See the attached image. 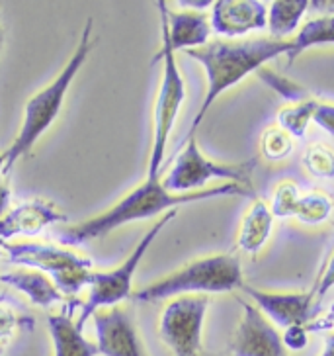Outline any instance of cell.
<instances>
[{"mask_svg":"<svg viewBox=\"0 0 334 356\" xmlns=\"http://www.w3.org/2000/svg\"><path fill=\"white\" fill-rule=\"evenodd\" d=\"M244 196L252 194L251 188L240 186L235 182H225L219 186L201 190V192H190V194H172L162 186V178L147 177L137 188L114 204L110 210L98 213L90 220L81 221L76 225L59 229L57 241L69 247H78L84 243L100 239L108 233H112L122 225H127L131 221H141L155 218V216H165L167 211L178 210V206L184 204H196L203 200L221 198V196Z\"/></svg>","mask_w":334,"mask_h":356,"instance_id":"6da1fadb","label":"cell"},{"mask_svg":"<svg viewBox=\"0 0 334 356\" xmlns=\"http://www.w3.org/2000/svg\"><path fill=\"white\" fill-rule=\"evenodd\" d=\"M292 40H276V38H251V40H213L208 45L186 51L190 59L198 61L206 69L208 76V92L199 106L194 124L190 127L186 141L196 137V129L206 120L209 108L227 92L231 86L244 81L251 73L260 71L272 59L280 55H290Z\"/></svg>","mask_w":334,"mask_h":356,"instance_id":"7a4b0ae2","label":"cell"},{"mask_svg":"<svg viewBox=\"0 0 334 356\" xmlns=\"http://www.w3.org/2000/svg\"><path fill=\"white\" fill-rule=\"evenodd\" d=\"M94 47L92 40V20L86 22L83 33L78 38L76 49L71 55V59L67 61L63 71L55 76V81L49 83L45 88H42L37 95H33L24 108V120L22 127L18 131L16 139L12 141V145L2 153L6 159L4 165V175H8L14 167V163L22 159L26 153H30L33 145L40 141V137L53 126V122L57 120V115L61 112L65 102V96L69 92L74 76L83 69L84 61L88 59V55Z\"/></svg>","mask_w":334,"mask_h":356,"instance_id":"3957f363","label":"cell"},{"mask_svg":"<svg viewBox=\"0 0 334 356\" xmlns=\"http://www.w3.org/2000/svg\"><path fill=\"white\" fill-rule=\"evenodd\" d=\"M242 266L237 254L219 252L209 254L184 264L174 273L167 274L157 282L149 284L131 296L133 302L151 304L180 296H208L240 290L242 286Z\"/></svg>","mask_w":334,"mask_h":356,"instance_id":"277c9868","label":"cell"},{"mask_svg":"<svg viewBox=\"0 0 334 356\" xmlns=\"http://www.w3.org/2000/svg\"><path fill=\"white\" fill-rule=\"evenodd\" d=\"M157 6L160 12L162 49L155 61H162V76H160L157 102H155V110H153V143H151V157H149V168H147L149 178L160 177L168 137L172 134V127L176 124L180 108L186 98V84H184L182 73L178 69L176 55H174L176 51L172 49L170 38H168L167 2H158Z\"/></svg>","mask_w":334,"mask_h":356,"instance_id":"5b68a950","label":"cell"},{"mask_svg":"<svg viewBox=\"0 0 334 356\" xmlns=\"http://www.w3.org/2000/svg\"><path fill=\"white\" fill-rule=\"evenodd\" d=\"M2 251L12 264L47 274L57 290L73 300L92 282V259L71 249L47 243H2Z\"/></svg>","mask_w":334,"mask_h":356,"instance_id":"8992f818","label":"cell"},{"mask_svg":"<svg viewBox=\"0 0 334 356\" xmlns=\"http://www.w3.org/2000/svg\"><path fill=\"white\" fill-rule=\"evenodd\" d=\"M178 210L167 211L160 220L147 231L143 239L137 243V247L131 251L126 261L119 266H115L108 273H94L92 274V282L88 286V300H84L81 305V315L76 319V325L84 331L86 321L100 309L115 307L117 304L126 302L127 298L133 296V276H135L139 264L143 261V257L149 251V247L155 243L158 233L167 227L170 221L176 218Z\"/></svg>","mask_w":334,"mask_h":356,"instance_id":"52a82bcc","label":"cell"},{"mask_svg":"<svg viewBox=\"0 0 334 356\" xmlns=\"http://www.w3.org/2000/svg\"><path fill=\"white\" fill-rule=\"evenodd\" d=\"M251 172L252 163L223 165L211 161L201 153L198 139L192 137L186 141L182 153L178 155L167 177L162 178V186L172 194H190V192H201V188L211 180H227L251 188Z\"/></svg>","mask_w":334,"mask_h":356,"instance_id":"ba28073f","label":"cell"},{"mask_svg":"<svg viewBox=\"0 0 334 356\" xmlns=\"http://www.w3.org/2000/svg\"><path fill=\"white\" fill-rule=\"evenodd\" d=\"M208 296H180L170 300L160 315L158 335L174 356H201V331Z\"/></svg>","mask_w":334,"mask_h":356,"instance_id":"9c48e42d","label":"cell"},{"mask_svg":"<svg viewBox=\"0 0 334 356\" xmlns=\"http://www.w3.org/2000/svg\"><path fill=\"white\" fill-rule=\"evenodd\" d=\"M237 300L242 317L231 341V356H287L282 335L270 319L247 298L237 296Z\"/></svg>","mask_w":334,"mask_h":356,"instance_id":"30bf717a","label":"cell"},{"mask_svg":"<svg viewBox=\"0 0 334 356\" xmlns=\"http://www.w3.org/2000/svg\"><path fill=\"white\" fill-rule=\"evenodd\" d=\"M242 293L268 319L283 329L293 325H307L315 314V293L311 292H268L242 284Z\"/></svg>","mask_w":334,"mask_h":356,"instance_id":"8fae6325","label":"cell"},{"mask_svg":"<svg viewBox=\"0 0 334 356\" xmlns=\"http://www.w3.org/2000/svg\"><path fill=\"white\" fill-rule=\"evenodd\" d=\"M96 346L102 356H147L133 319L119 305L92 315Z\"/></svg>","mask_w":334,"mask_h":356,"instance_id":"7c38bea8","label":"cell"},{"mask_svg":"<svg viewBox=\"0 0 334 356\" xmlns=\"http://www.w3.org/2000/svg\"><path fill=\"white\" fill-rule=\"evenodd\" d=\"M211 28L227 40L268 28V6L260 0H217L211 6Z\"/></svg>","mask_w":334,"mask_h":356,"instance_id":"4fadbf2b","label":"cell"},{"mask_svg":"<svg viewBox=\"0 0 334 356\" xmlns=\"http://www.w3.org/2000/svg\"><path fill=\"white\" fill-rule=\"evenodd\" d=\"M67 221L69 218L61 210H57L53 204L45 200H32V202L12 208L0 220V241L16 237V235L32 237V235L42 233L49 225L67 223Z\"/></svg>","mask_w":334,"mask_h":356,"instance_id":"5bb4252c","label":"cell"},{"mask_svg":"<svg viewBox=\"0 0 334 356\" xmlns=\"http://www.w3.org/2000/svg\"><path fill=\"white\" fill-rule=\"evenodd\" d=\"M81 300H71L65 312L47 315V329L51 335L53 356H98V346L84 337V331L76 325L73 314L81 307Z\"/></svg>","mask_w":334,"mask_h":356,"instance_id":"9a60e30c","label":"cell"},{"mask_svg":"<svg viewBox=\"0 0 334 356\" xmlns=\"http://www.w3.org/2000/svg\"><path fill=\"white\" fill-rule=\"evenodd\" d=\"M168 38L174 51H192L208 45L211 40V20L206 12L196 10H168Z\"/></svg>","mask_w":334,"mask_h":356,"instance_id":"2e32d148","label":"cell"},{"mask_svg":"<svg viewBox=\"0 0 334 356\" xmlns=\"http://www.w3.org/2000/svg\"><path fill=\"white\" fill-rule=\"evenodd\" d=\"M0 282L28 296L32 304L45 307V309L57 304H65L63 293L57 290V286L47 274L40 270H33V268L10 270V273L0 274Z\"/></svg>","mask_w":334,"mask_h":356,"instance_id":"e0dca14e","label":"cell"},{"mask_svg":"<svg viewBox=\"0 0 334 356\" xmlns=\"http://www.w3.org/2000/svg\"><path fill=\"white\" fill-rule=\"evenodd\" d=\"M272 227H274V216H272L270 208L262 200L252 202V206L240 221L237 247L249 254L260 252V249L270 237Z\"/></svg>","mask_w":334,"mask_h":356,"instance_id":"ac0fdd59","label":"cell"},{"mask_svg":"<svg viewBox=\"0 0 334 356\" xmlns=\"http://www.w3.org/2000/svg\"><path fill=\"white\" fill-rule=\"evenodd\" d=\"M309 0H274L268 6V30L270 38L285 40L297 32L301 18L309 10Z\"/></svg>","mask_w":334,"mask_h":356,"instance_id":"d6986e66","label":"cell"},{"mask_svg":"<svg viewBox=\"0 0 334 356\" xmlns=\"http://www.w3.org/2000/svg\"><path fill=\"white\" fill-rule=\"evenodd\" d=\"M319 45H334V14H324L303 24L301 30L292 40V51L287 55L290 63L295 61L303 51Z\"/></svg>","mask_w":334,"mask_h":356,"instance_id":"ffe728a7","label":"cell"},{"mask_svg":"<svg viewBox=\"0 0 334 356\" xmlns=\"http://www.w3.org/2000/svg\"><path fill=\"white\" fill-rule=\"evenodd\" d=\"M319 100L309 98L303 100L297 104L283 106L282 110L278 112V127L283 129L287 136H292L293 139H301L307 134V127L313 122L315 106Z\"/></svg>","mask_w":334,"mask_h":356,"instance_id":"44dd1931","label":"cell"},{"mask_svg":"<svg viewBox=\"0 0 334 356\" xmlns=\"http://www.w3.org/2000/svg\"><path fill=\"white\" fill-rule=\"evenodd\" d=\"M333 200L323 192H309L301 194L299 208L295 213V220H299L305 225H321L333 216Z\"/></svg>","mask_w":334,"mask_h":356,"instance_id":"7402d4cb","label":"cell"},{"mask_svg":"<svg viewBox=\"0 0 334 356\" xmlns=\"http://www.w3.org/2000/svg\"><path fill=\"white\" fill-rule=\"evenodd\" d=\"M260 153L270 163L283 161L293 153V137L280 127H268L260 136Z\"/></svg>","mask_w":334,"mask_h":356,"instance_id":"603a6c76","label":"cell"},{"mask_svg":"<svg viewBox=\"0 0 334 356\" xmlns=\"http://www.w3.org/2000/svg\"><path fill=\"white\" fill-rule=\"evenodd\" d=\"M299 200H301V192L297 188V184H293L290 180L278 184L274 198H272V216L280 218V220L295 218L297 208H299Z\"/></svg>","mask_w":334,"mask_h":356,"instance_id":"cb8c5ba5","label":"cell"},{"mask_svg":"<svg viewBox=\"0 0 334 356\" xmlns=\"http://www.w3.org/2000/svg\"><path fill=\"white\" fill-rule=\"evenodd\" d=\"M303 165L315 178H334V151L331 147L315 143L307 147Z\"/></svg>","mask_w":334,"mask_h":356,"instance_id":"d4e9b609","label":"cell"},{"mask_svg":"<svg viewBox=\"0 0 334 356\" xmlns=\"http://www.w3.org/2000/svg\"><path fill=\"white\" fill-rule=\"evenodd\" d=\"M258 76L270 86L274 92H278V95L282 96V98H285L287 102H292V104H297V102H303V100H309V98H311L309 92L303 88L301 84L293 83V81L285 79L282 74L260 69V71H258Z\"/></svg>","mask_w":334,"mask_h":356,"instance_id":"484cf974","label":"cell"},{"mask_svg":"<svg viewBox=\"0 0 334 356\" xmlns=\"http://www.w3.org/2000/svg\"><path fill=\"white\" fill-rule=\"evenodd\" d=\"M18 329H33V319L16 314L8 305L0 304V341H8Z\"/></svg>","mask_w":334,"mask_h":356,"instance_id":"4316f807","label":"cell"},{"mask_svg":"<svg viewBox=\"0 0 334 356\" xmlns=\"http://www.w3.org/2000/svg\"><path fill=\"white\" fill-rule=\"evenodd\" d=\"M282 341L287 350H303L309 343V331L305 325H293V327L285 329Z\"/></svg>","mask_w":334,"mask_h":356,"instance_id":"83f0119b","label":"cell"},{"mask_svg":"<svg viewBox=\"0 0 334 356\" xmlns=\"http://www.w3.org/2000/svg\"><path fill=\"white\" fill-rule=\"evenodd\" d=\"M313 122L321 127V129H324L326 134L334 136V104L317 102V106H315Z\"/></svg>","mask_w":334,"mask_h":356,"instance_id":"f1b7e54d","label":"cell"},{"mask_svg":"<svg viewBox=\"0 0 334 356\" xmlns=\"http://www.w3.org/2000/svg\"><path fill=\"white\" fill-rule=\"evenodd\" d=\"M309 333H319V331H334V302L328 305V309L319 317H313L309 323L305 325Z\"/></svg>","mask_w":334,"mask_h":356,"instance_id":"f546056e","label":"cell"},{"mask_svg":"<svg viewBox=\"0 0 334 356\" xmlns=\"http://www.w3.org/2000/svg\"><path fill=\"white\" fill-rule=\"evenodd\" d=\"M331 288H334V252L333 257L328 259V262H326V266H324V270L323 274H321V280L317 284V288L313 290L315 300H321Z\"/></svg>","mask_w":334,"mask_h":356,"instance_id":"4dcf8cb0","label":"cell"},{"mask_svg":"<svg viewBox=\"0 0 334 356\" xmlns=\"http://www.w3.org/2000/svg\"><path fill=\"white\" fill-rule=\"evenodd\" d=\"M10 200H12V192L10 186H8V182L6 180H2L0 182V220L8 213V208H10Z\"/></svg>","mask_w":334,"mask_h":356,"instance_id":"1f68e13d","label":"cell"},{"mask_svg":"<svg viewBox=\"0 0 334 356\" xmlns=\"http://www.w3.org/2000/svg\"><path fill=\"white\" fill-rule=\"evenodd\" d=\"M178 4H180V6H186L188 10L196 12H203L206 8H211V6H213L211 0H180Z\"/></svg>","mask_w":334,"mask_h":356,"instance_id":"d6a6232c","label":"cell"},{"mask_svg":"<svg viewBox=\"0 0 334 356\" xmlns=\"http://www.w3.org/2000/svg\"><path fill=\"white\" fill-rule=\"evenodd\" d=\"M321 356H334V333H328L324 337V348Z\"/></svg>","mask_w":334,"mask_h":356,"instance_id":"836d02e7","label":"cell"},{"mask_svg":"<svg viewBox=\"0 0 334 356\" xmlns=\"http://www.w3.org/2000/svg\"><path fill=\"white\" fill-rule=\"evenodd\" d=\"M4 165H6V159L0 153V182H2V177H4Z\"/></svg>","mask_w":334,"mask_h":356,"instance_id":"e575fe53","label":"cell"},{"mask_svg":"<svg viewBox=\"0 0 334 356\" xmlns=\"http://www.w3.org/2000/svg\"><path fill=\"white\" fill-rule=\"evenodd\" d=\"M0 18H2V12H0ZM2 43H4V28H2V20H0V49H2Z\"/></svg>","mask_w":334,"mask_h":356,"instance_id":"d590c367","label":"cell"},{"mask_svg":"<svg viewBox=\"0 0 334 356\" xmlns=\"http://www.w3.org/2000/svg\"><path fill=\"white\" fill-rule=\"evenodd\" d=\"M6 345H8V341H0V356H4L6 353Z\"/></svg>","mask_w":334,"mask_h":356,"instance_id":"8d00e7d4","label":"cell"},{"mask_svg":"<svg viewBox=\"0 0 334 356\" xmlns=\"http://www.w3.org/2000/svg\"><path fill=\"white\" fill-rule=\"evenodd\" d=\"M2 252L4 251H2V241H0V254H2Z\"/></svg>","mask_w":334,"mask_h":356,"instance_id":"74e56055","label":"cell"},{"mask_svg":"<svg viewBox=\"0 0 334 356\" xmlns=\"http://www.w3.org/2000/svg\"><path fill=\"white\" fill-rule=\"evenodd\" d=\"M0 284H2V282H0Z\"/></svg>","mask_w":334,"mask_h":356,"instance_id":"f35d334b","label":"cell"},{"mask_svg":"<svg viewBox=\"0 0 334 356\" xmlns=\"http://www.w3.org/2000/svg\"><path fill=\"white\" fill-rule=\"evenodd\" d=\"M201 356H203V355H201Z\"/></svg>","mask_w":334,"mask_h":356,"instance_id":"ab89813d","label":"cell"}]
</instances>
